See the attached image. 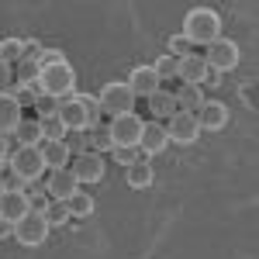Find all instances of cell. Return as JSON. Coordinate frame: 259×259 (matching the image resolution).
I'll return each instance as SVG.
<instances>
[{
    "label": "cell",
    "instance_id": "obj_1",
    "mask_svg": "<svg viewBox=\"0 0 259 259\" xmlns=\"http://www.w3.org/2000/svg\"><path fill=\"white\" fill-rule=\"evenodd\" d=\"M183 38L190 41V45H211V41L221 38V14L218 11H211V7H194L187 18H183V31H180Z\"/></svg>",
    "mask_w": 259,
    "mask_h": 259
},
{
    "label": "cell",
    "instance_id": "obj_2",
    "mask_svg": "<svg viewBox=\"0 0 259 259\" xmlns=\"http://www.w3.org/2000/svg\"><path fill=\"white\" fill-rule=\"evenodd\" d=\"M38 90L45 94V97L66 100L73 90H76V69H73L66 59L52 62V66H41L38 69Z\"/></svg>",
    "mask_w": 259,
    "mask_h": 259
},
{
    "label": "cell",
    "instance_id": "obj_3",
    "mask_svg": "<svg viewBox=\"0 0 259 259\" xmlns=\"http://www.w3.org/2000/svg\"><path fill=\"white\" fill-rule=\"evenodd\" d=\"M7 169L21 177L28 187L31 183H38L45 177V159H41V149L38 145H18L14 152H11V159H7Z\"/></svg>",
    "mask_w": 259,
    "mask_h": 259
},
{
    "label": "cell",
    "instance_id": "obj_4",
    "mask_svg": "<svg viewBox=\"0 0 259 259\" xmlns=\"http://www.w3.org/2000/svg\"><path fill=\"white\" fill-rule=\"evenodd\" d=\"M135 94L128 83H107L104 90L97 94V104L107 118H121V114H135Z\"/></svg>",
    "mask_w": 259,
    "mask_h": 259
},
{
    "label": "cell",
    "instance_id": "obj_5",
    "mask_svg": "<svg viewBox=\"0 0 259 259\" xmlns=\"http://www.w3.org/2000/svg\"><path fill=\"white\" fill-rule=\"evenodd\" d=\"M49 232H52V225H49V221H45V214H41V211H35V207H31V211H28L21 221H14V225H11V235H14L24 249L41 245V242L49 239Z\"/></svg>",
    "mask_w": 259,
    "mask_h": 259
},
{
    "label": "cell",
    "instance_id": "obj_6",
    "mask_svg": "<svg viewBox=\"0 0 259 259\" xmlns=\"http://www.w3.org/2000/svg\"><path fill=\"white\" fill-rule=\"evenodd\" d=\"M200 59L207 62V69L211 73H228V69H235L239 66V45L235 41H228V38H218V41H211L207 45V52L200 56Z\"/></svg>",
    "mask_w": 259,
    "mask_h": 259
},
{
    "label": "cell",
    "instance_id": "obj_7",
    "mask_svg": "<svg viewBox=\"0 0 259 259\" xmlns=\"http://www.w3.org/2000/svg\"><path fill=\"white\" fill-rule=\"evenodd\" d=\"M145 128V121L139 114H121V118H111L107 132H111V145H135L139 149V135Z\"/></svg>",
    "mask_w": 259,
    "mask_h": 259
},
{
    "label": "cell",
    "instance_id": "obj_8",
    "mask_svg": "<svg viewBox=\"0 0 259 259\" xmlns=\"http://www.w3.org/2000/svg\"><path fill=\"white\" fill-rule=\"evenodd\" d=\"M45 194L49 200H69L80 194V180L73 177V169L66 166V169H49V177H45Z\"/></svg>",
    "mask_w": 259,
    "mask_h": 259
},
{
    "label": "cell",
    "instance_id": "obj_9",
    "mask_svg": "<svg viewBox=\"0 0 259 259\" xmlns=\"http://www.w3.org/2000/svg\"><path fill=\"white\" fill-rule=\"evenodd\" d=\"M166 135H169V142H177V145H194V142L200 139L197 114H183V111H177L173 118L166 121Z\"/></svg>",
    "mask_w": 259,
    "mask_h": 259
},
{
    "label": "cell",
    "instance_id": "obj_10",
    "mask_svg": "<svg viewBox=\"0 0 259 259\" xmlns=\"http://www.w3.org/2000/svg\"><path fill=\"white\" fill-rule=\"evenodd\" d=\"M59 121L66 124V132H90V111L80 97H66L59 100Z\"/></svg>",
    "mask_w": 259,
    "mask_h": 259
},
{
    "label": "cell",
    "instance_id": "obj_11",
    "mask_svg": "<svg viewBox=\"0 0 259 259\" xmlns=\"http://www.w3.org/2000/svg\"><path fill=\"white\" fill-rule=\"evenodd\" d=\"M166 149H169L166 124H162V121H145V128H142V135H139V152L149 159V156H159Z\"/></svg>",
    "mask_w": 259,
    "mask_h": 259
},
{
    "label": "cell",
    "instance_id": "obj_12",
    "mask_svg": "<svg viewBox=\"0 0 259 259\" xmlns=\"http://www.w3.org/2000/svg\"><path fill=\"white\" fill-rule=\"evenodd\" d=\"M28 211H31L28 190H4V194H0V221L14 225V221H21Z\"/></svg>",
    "mask_w": 259,
    "mask_h": 259
},
{
    "label": "cell",
    "instance_id": "obj_13",
    "mask_svg": "<svg viewBox=\"0 0 259 259\" xmlns=\"http://www.w3.org/2000/svg\"><path fill=\"white\" fill-rule=\"evenodd\" d=\"M124 83L132 87V94H135V97H145V100L162 90V80H159V73H156L152 66H135V69H132V76H128Z\"/></svg>",
    "mask_w": 259,
    "mask_h": 259
},
{
    "label": "cell",
    "instance_id": "obj_14",
    "mask_svg": "<svg viewBox=\"0 0 259 259\" xmlns=\"http://www.w3.org/2000/svg\"><path fill=\"white\" fill-rule=\"evenodd\" d=\"M69 169H73V177L80 183H100L104 180V156L100 152H80Z\"/></svg>",
    "mask_w": 259,
    "mask_h": 259
},
{
    "label": "cell",
    "instance_id": "obj_15",
    "mask_svg": "<svg viewBox=\"0 0 259 259\" xmlns=\"http://www.w3.org/2000/svg\"><path fill=\"white\" fill-rule=\"evenodd\" d=\"M197 124H200V132H221L228 124V107L221 100H204L197 111Z\"/></svg>",
    "mask_w": 259,
    "mask_h": 259
},
{
    "label": "cell",
    "instance_id": "obj_16",
    "mask_svg": "<svg viewBox=\"0 0 259 259\" xmlns=\"http://www.w3.org/2000/svg\"><path fill=\"white\" fill-rule=\"evenodd\" d=\"M21 118H24V107L11 94H0V135H14Z\"/></svg>",
    "mask_w": 259,
    "mask_h": 259
},
{
    "label": "cell",
    "instance_id": "obj_17",
    "mask_svg": "<svg viewBox=\"0 0 259 259\" xmlns=\"http://www.w3.org/2000/svg\"><path fill=\"white\" fill-rule=\"evenodd\" d=\"M41 159H45V169H66L69 159H73V152H69V145L66 139L62 142H41Z\"/></svg>",
    "mask_w": 259,
    "mask_h": 259
},
{
    "label": "cell",
    "instance_id": "obj_18",
    "mask_svg": "<svg viewBox=\"0 0 259 259\" xmlns=\"http://www.w3.org/2000/svg\"><path fill=\"white\" fill-rule=\"evenodd\" d=\"M207 73H211V69H207V62L200 59V56L180 59V66H177V76L187 83V87H200V83L207 80Z\"/></svg>",
    "mask_w": 259,
    "mask_h": 259
},
{
    "label": "cell",
    "instance_id": "obj_19",
    "mask_svg": "<svg viewBox=\"0 0 259 259\" xmlns=\"http://www.w3.org/2000/svg\"><path fill=\"white\" fill-rule=\"evenodd\" d=\"M173 100H177V111H183V114H197L200 104H204V94H200V87H180V90H173Z\"/></svg>",
    "mask_w": 259,
    "mask_h": 259
},
{
    "label": "cell",
    "instance_id": "obj_20",
    "mask_svg": "<svg viewBox=\"0 0 259 259\" xmlns=\"http://www.w3.org/2000/svg\"><path fill=\"white\" fill-rule=\"evenodd\" d=\"M149 114H152L156 121H169L173 114H177V100H173V94H169V90L152 94V97H149Z\"/></svg>",
    "mask_w": 259,
    "mask_h": 259
},
{
    "label": "cell",
    "instance_id": "obj_21",
    "mask_svg": "<svg viewBox=\"0 0 259 259\" xmlns=\"http://www.w3.org/2000/svg\"><path fill=\"white\" fill-rule=\"evenodd\" d=\"M14 139L18 145H41V121L38 118H21V124L14 128Z\"/></svg>",
    "mask_w": 259,
    "mask_h": 259
},
{
    "label": "cell",
    "instance_id": "obj_22",
    "mask_svg": "<svg viewBox=\"0 0 259 259\" xmlns=\"http://www.w3.org/2000/svg\"><path fill=\"white\" fill-rule=\"evenodd\" d=\"M124 173H128V187H132V190H145V187L152 183V177H156L152 166H149V159H139L135 166H128Z\"/></svg>",
    "mask_w": 259,
    "mask_h": 259
},
{
    "label": "cell",
    "instance_id": "obj_23",
    "mask_svg": "<svg viewBox=\"0 0 259 259\" xmlns=\"http://www.w3.org/2000/svg\"><path fill=\"white\" fill-rule=\"evenodd\" d=\"M24 59V38H4L0 41V62L4 66H18Z\"/></svg>",
    "mask_w": 259,
    "mask_h": 259
},
{
    "label": "cell",
    "instance_id": "obj_24",
    "mask_svg": "<svg viewBox=\"0 0 259 259\" xmlns=\"http://www.w3.org/2000/svg\"><path fill=\"white\" fill-rule=\"evenodd\" d=\"M94 204H97V200L90 197V194H76V197H69V200H66L69 218H90V214H94Z\"/></svg>",
    "mask_w": 259,
    "mask_h": 259
},
{
    "label": "cell",
    "instance_id": "obj_25",
    "mask_svg": "<svg viewBox=\"0 0 259 259\" xmlns=\"http://www.w3.org/2000/svg\"><path fill=\"white\" fill-rule=\"evenodd\" d=\"M41 121V139L45 142H62L69 132H66V124L59 121V114H52V118H38Z\"/></svg>",
    "mask_w": 259,
    "mask_h": 259
},
{
    "label": "cell",
    "instance_id": "obj_26",
    "mask_svg": "<svg viewBox=\"0 0 259 259\" xmlns=\"http://www.w3.org/2000/svg\"><path fill=\"white\" fill-rule=\"evenodd\" d=\"M41 214H45V221H49V225H56V228H59V225H66V221H69V207H66V200H49Z\"/></svg>",
    "mask_w": 259,
    "mask_h": 259
},
{
    "label": "cell",
    "instance_id": "obj_27",
    "mask_svg": "<svg viewBox=\"0 0 259 259\" xmlns=\"http://www.w3.org/2000/svg\"><path fill=\"white\" fill-rule=\"evenodd\" d=\"M111 159L118 162V166H124V169H128V166H135V162L145 159V156H142L135 145H114V149H111Z\"/></svg>",
    "mask_w": 259,
    "mask_h": 259
},
{
    "label": "cell",
    "instance_id": "obj_28",
    "mask_svg": "<svg viewBox=\"0 0 259 259\" xmlns=\"http://www.w3.org/2000/svg\"><path fill=\"white\" fill-rule=\"evenodd\" d=\"M90 149L94 152H111V132H107V124H94L90 128Z\"/></svg>",
    "mask_w": 259,
    "mask_h": 259
},
{
    "label": "cell",
    "instance_id": "obj_29",
    "mask_svg": "<svg viewBox=\"0 0 259 259\" xmlns=\"http://www.w3.org/2000/svg\"><path fill=\"white\" fill-rule=\"evenodd\" d=\"M52 114H59V100L38 94L35 97V118H52Z\"/></svg>",
    "mask_w": 259,
    "mask_h": 259
},
{
    "label": "cell",
    "instance_id": "obj_30",
    "mask_svg": "<svg viewBox=\"0 0 259 259\" xmlns=\"http://www.w3.org/2000/svg\"><path fill=\"white\" fill-rule=\"evenodd\" d=\"M169 56H173V59H190V56H194V45L183 38V35H173V38H169Z\"/></svg>",
    "mask_w": 259,
    "mask_h": 259
},
{
    "label": "cell",
    "instance_id": "obj_31",
    "mask_svg": "<svg viewBox=\"0 0 259 259\" xmlns=\"http://www.w3.org/2000/svg\"><path fill=\"white\" fill-rule=\"evenodd\" d=\"M177 66H180V59H173V56H162V59H156V73H159V80H169V76H177Z\"/></svg>",
    "mask_w": 259,
    "mask_h": 259
},
{
    "label": "cell",
    "instance_id": "obj_32",
    "mask_svg": "<svg viewBox=\"0 0 259 259\" xmlns=\"http://www.w3.org/2000/svg\"><path fill=\"white\" fill-rule=\"evenodd\" d=\"M18 80L24 83V87H31V83H38V66L35 62H18Z\"/></svg>",
    "mask_w": 259,
    "mask_h": 259
},
{
    "label": "cell",
    "instance_id": "obj_33",
    "mask_svg": "<svg viewBox=\"0 0 259 259\" xmlns=\"http://www.w3.org/2000/svg\"><path fill=\"white\" fill-rule=\"evenodd\" d=\"M66 145H69V152L80 156L83 149H90V132H73V135H66Z\"/></svg>",
    "mask_w": 259,
    "mask_h": 259
},
{
    "label": "cell",
    "instance_id": "obj_34",
    "mask_svg": "<svg viewBox=\"0 0 259 259\" xmlns=\"http://www.w3.org/2000/svg\"><path fill=\"white\" fill-rule=\"evenodd\" d=\"M7 90H11V66L0 62V94H7Z\"/></svg>",
    "mask_w": 259,
    "mask_h": 259
},
{
    "label": "cell",
    "instance_id": "obj_35",
    "mask_svg": "<svg viewBox=\"0 0 259 259\" xmlns=\"http://www.w3.org/2000/svg\"><path fill=\"white\" fill-rule=\"evenodd\" d=\"M11 159V152H7V135H0V166Z\"/></svg>",
    "mask_w": 259,
    "mask_h": 259
},
{
    "label": "cell",
    "instance_id": "obj_36",
    "mask_svg": "<svg viewBox=\"0 0 259 259\" xmlns=\"http://www.w3.org/2000/svg\"><path fill=\"white\" fill-rule=\"evenodd\" d=\"M7 235H11V225H7V221H0V239H7Z\"/></svg>",
    "mask_w": 259,
    "mask_h": 259
}]
</instances>
